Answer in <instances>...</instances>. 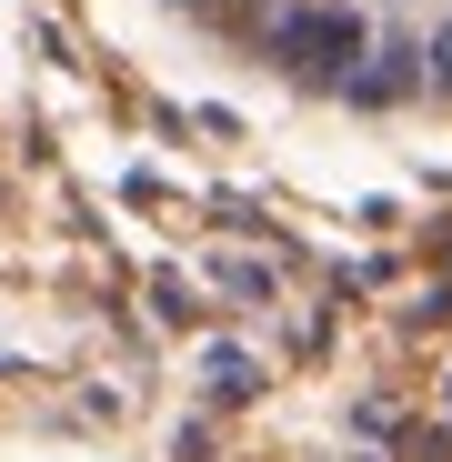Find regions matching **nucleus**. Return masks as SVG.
<instances>
[{"instance_id":"f257e3e1","label":"nucleus","mask_w":452,"mask_h":462,"mask_svg":"<svg viewBox=\"0 0 452 462\" xmlns=\"http://www.w3.org/2000/svg\"><path fill=\"white\" fill-rule=\"evenodd\" d=\"M221 60L332 111L452 101V0H161Z\"/></svg>"}]
</instances>
